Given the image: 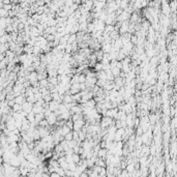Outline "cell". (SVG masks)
I'll return each mask as SVG.
<instances>
[{"mask_svg":"<svg viewBox=\"0 0 177 177\" xmlns=\"http://www.w3.org/2000/svg\"><path fill=\"white\" fill-rule=\"evenodd\" d=\"M126 170L130 173V175H133V173L135 172V170H136V169H135V166H134V163L127 165V166H126Z\"/></svg>","mask_w":177,"mask_h":177,"instance_id":"9","label":"cell"},{"mask_svg":"<svg viewBox=\"0 0 177 177\" xmlns=\"http://www.w3.org/2000/svg\"><path fill=\"white\" fill-rule=\"evenodd\" d=\"M84 125H85V121H84L83 119H79L77 121H74V129H73V130L80 132V130L83 129Z\"/></svg>","mask_w":177,"mask_h":177,"instance_id":"2","label":"cell"},{"mask_svg":"<svg viewBox=\"0 0 177 177\" xmlns=\"http://www.w3.org/2000/svg\"><path fill=\"white\" fill-rule=\"evenodd\" d=\"M118 112H119V109H118V108H111V109H108L107 112H106V115H105V116H108V117H111V118H116Z\"/></svg>","mask_w":177,"mask_h":177,"instance_id":"1","label":"cell"},{"mask_svg":"<svg viewBox=\"0 0 177 177\" xmlns=\"http://www.w3.org/2000/svg\"><path fill=\"white\" fill-rule=\"evenodd\" d=\"M48 80H49L50 84H52V85H57L59 83L57 77H48Z\"/></svg>","mask_w":177,"mask_h":177,"instance_id":"8","label":"cell"},{"mask_svg":"<svg viewBox=\"0 0 177 177\" xmlns=\"http://www.w3.org/2000/svg\"><path fill=\"white\" fill-rule=\"evenodd\" d=\"M170 11H171L170 5L168 4V3L164 2V4H163V12H164V14H166V16H168L170 14Z\"/></svg>","mask_w":177,"mask_h":177,"instance_id":"5","label":"cell"},{"mask_svg":"<svg viewBox=\"0 0 177 177\" xmlns=\"http://www.w3.org/2000/svg\"><path fill=\"white\" fill-rule=\"evenodd\" d=\"M49 85H50V82H49V80L47 79V78L39 81V87H48V88H49Z\"/></svg>","mask_w":177,"mask_h":177,"instance_id":"7","label":"cell"},{"mask_svg":"<svg viewBox=\"0 0 177 177\" xmlns=\"http://www.w3.org/2000/svg\"><path fill=\"white\" fill-rule=\"evenodd\" d=\"M93 70L95 71H101V70H104V64H102V62L101 61H97L96 62V64L94 65V67H93Z\"/></svg>","mask_w":177,"mask_h":177,"instance_id":"4","label":"cell"},{"mask_svg":"<svg viewBox=\"0 0 177 177\" xmlns=\"http://www.w3.org/2000/svg\"><path fill=\"white\" fill-rule=\"evenodd\" d=\"M27 119L29 120L31 123L35 122V113H34L33 111L30 112V113H28V115H27Z\"/></svg>","mask_w":177,"mask_h":177,"instance_id":"6","label":"cell"},{"mask_svg":"<svg viewBox=\"0 0 177 177\" xmlns=\"http://www.w3.org/2000/svg\"><path fill=\"white\" fill-rule=\"evenodd\" d=\"M8 17V11H6L5 8H1V18H6Z\"/></svg>","mask_w":177,"mask_h":177,"instance_id":"11","label":"cell"},{"mask_svg":"<svg viewBox=\"0 0 177 177\" xmlns=\"http://www.w3.org/2000/svg\"><path fill=\"white\" fill-rule=\"evenodd\" d=\"M108 149L107 148H101L99 149V151L97 152V156L98 157H102V158H105L106 160V157H107V155H108Z\"/></svg>","mask_w":177,"mask_h":177,"instance_id":"3","label":"cell"},{"mask_svg":"<svg viewBox=\"0 0 177 177\" xmlns=\"http://www.w3.org/2000/svg\"><path fill=\"white\" fill-rule=\"evenodd\" d=\"M64 139L67 140V141H70V140L74 139V132H70L68 134H66V135L64 136Z\"/></svg>","mask_w":177,"mask_h":177,"instance_id":"10","label":"cell"}]
</instances>
